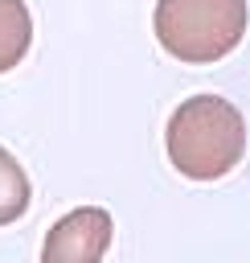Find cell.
<instances>
[{"mask_svg": "<svg viewBox=\"0 0 250 263\" xmlns=\"http://www.w3.org/2000/svg\"><path fill=\"white\" fill-rule=\"evenodd\" d=\"M164 148L180 177L221 181L246 156V119L221 95H193L168 115Z\"/></svg>", "mask_w": 250, "mask_h": 263, "instance_id": "cell-1", "label": "cell"}, {"mask_svg": "<svg viewBox=\"0 0 250 263\" xmlns=\"http://www.w3.org/2000/svg\"><path fill=\"white\" fill-rule=\"evenodd\" d=\"M246 0H156V41L189 66L221 62L246 37Z\"/></svg>", "mask_w": 250, "mask_h": 263, "instance_id": "cell-2", "label": "cell"}, {"mask_svg": "<svg viewBox=\"0 0 250 263\" xmlns=\"http://www.w3.org/2000/svg\"><path fill=\"white\" fill-rule=\"evenodd\" d=\"M115 234V218L102 205H78L57 218L41 242V263H102Z\"/></svg>", "mask_w": 250, "mask_h": 263, "instance_id": "cell-3", "label": "cell"}, {"mask_svg": "<svg viewBox=\"0 0 250 263\" xmlns=\"http://www.w3.org/2000/svg\"><path fill=\"white\" fill-rule=\"evenodd\" d=\"M33 45V16L25 0H0V74L25 62Z\"/></svg>", "mask_w": 250, "mask_h": 263, "instance_id": "cell-4", "label": "cell"}, {"mask_svg": "<svg viewBox=\"0 0 250 263\" xmlns=\"http://www.w3.org/2000/svg\"><path fill=\"white\" fill-rule=\"evenodd\" d=\"M29 197H33L29 173H25L20 160L0 144V226H12V222L29 210Z\"/></svg>", "mask_w": 250, "mask_h": 263, "instance_id": "cell-5", "label": "cell"}]
</instances>
